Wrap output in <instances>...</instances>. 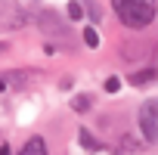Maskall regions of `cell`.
Segmentation results:
<instances>
[{"label":"cell","instance_id":"obj_1","mask_svg":"<svg viewBox=\"0 0 158 155\" xmlns=\"http://www.w3.org/2000/svg\"><path fill=\"white\" fill-rule=\"evenodd\" d=\"M112 6L124 28L143 31L155 22V0H112Z\"/></svg>","mask_w":158,"mask_h":155},{"label":"cell","instance_id":"obj_2","mask_svg":"<svg viewBox=\"0 0 158 155\" xmlns=\"http://www.w3.org/2000/svg\"><path fill=\"white\" fill-rule=\"evenodd\" d=\"M28 10L19 3V0H0V34L10 31H22L28 25Z\"/></svg>","mask_w":158,"mask_h":155},{"label":"cell","instance_id":"obj_3","mask_svg":"<svg viewBox=\"0 0 158 155\" xmlns=\"http://www.w3.org/2000/svg\"><path fill=\"white\" fill-rule=\"evenodd\" d=\"M136 118H139L136 124H139V130H143V140H146L149 146H155V140H158V103H155V99H146Z\"/></svg>","mask_w":158,"mask_h":155},{"label":"cell","instance_id":"obj_4","mask_svg":"<svg viewBox=\"0 0 158 155\" xmlns=\"http://www.w3.org/2000/svg\"><path fill=\"white\" fill-rule=\"evenodd\" d=\"M37 25L44 34H56V37H68V25L62 22V16L56 10H40L37 13Z\"/></svg>","mask_w":158,"mask_h":155},{"label":"cell","instance_id":"obj_5","mask_svg":"<svg viewBox=\"0 0 158 155\" xmlns=\"http://www.w3.org/2000/svg\"><path fill=\"white\" fill-rule=\"evenodd\" d=\"M19 155H50V146H47V140H44L40 133H34V136H28V143L19 149Z\"/></svg>","mask_w":158,"mask_h":155},{"label":"cell","instance_id":"obj_6","mask_svg":"<svg viewBox=\"0 0 158 155\" xmlns=\"http://www.w3.org/2000/svg\"><path fill=\"white\" fill-rule=\"evenodd\" d=\"M77 143H81V149H87V152H102V143L87 130V127H81L77 130Z\"/></svg>","mask_w":158,"mask_h":155},{"label":"cell","instance_id":"obj_7","mask_svg":"<svg viewBox=\"0 0 158 155\" xmlns=\"http://www.w3.org/2000/svg\"><path fill=\"white\" fill-rule=\"evenodd\" d=\"M3 81H6V87H13V90H22V87H28V71H19V68H13V71H6V74H3Z\"/></svg>","mask_w":158,"mask_h":155},{"label":"cell","instance_id":"obj_8","mask_svg":"<svg viewBox=\"0 0 158 155\" xmlns=\"http://www.w3.org/2000/svg\"><path fill=\"white\" fill-rule=\"evenodd\" d=\"M152 81H155V68H152V65L130 74V84H133V87H146V84H152Z\"/></svg>","mask_w":158,"mask_h":155},{"label":"cell","instance_id":"obj_9","mask_svg":"<svg viewBox=\"0 0 158 155\" xmlns=\"http://www.w3.org/2000/svg\"><path fill=\"white\" fill-rule=\"evenodd\" d=\"M71 109H74V112H81V115L90 112V109H93V93H77V96L71 99Z\"/></svg>","mask_w":158,"mask_h":155},{"label":"cell","instance_id":"obj_10","mask_svg":"<svg viewBox=\"0 0 158 155\" xmlns=\"http://www.w3.org/2000/svg\"><path fill=\"white\" fill-rule=\"evenodd\" d=\"M121 146H124V152H127V155H133V152H139V149H146V146H143L139 140H133L130 133H124V136H121Z\"/></svg>","mask_w":158,"mask_h":155},{"label":"cell","instance_id":"obj_11","mask_svg":"<svg viewBox=\"0 0 158 155\" xmlns=\"http://www.w3.org/2000/svg\"><path fill=\"white\" fill-rule=\"evenodd\" d=\"M68 19H71V22H81V19H84V6H81V0H71V3H68Z\"/></svg>","mask_w":158,"mask_h":155},{"label":"cell","instance_id":"obj_12","mask_svg":"<svg viewBox=\"0 0 158 155\" xmlns=\"http://www.w3.org/2000/svg\"><path fill=\"white\" fill-rule=\"evenodd\" d=\"M84 44H87L90 50H96V47H99V31H96V28H84Z\"/></svg>","mask_w":158,"mask_h":155},{"label":"cell","instance_id":"obj_13","mask_svg":"<svg viewBox=\"0 0 158 155\" xmlns=\"http://www.w3.org/2000/svg\"><path fill=\"white\" fill-rule=\"evenodd\" d=\"M81 6H84V13H87V16H90L93 22H99V19H102V10H99V6L93 3V0H87V3H81Z\"/></svg>","mask_w":158,"mask_h":155},{"label":"cell","instance_id":"obj_14","mask_svg":"<svg viewBox=\"0 0 158 155\" xmlns=\"http://www.w3.org/2000/svg\"><path fill=\"white\" fill-rule=\"evenodd\" d=\"M102 87H106V93H118V90H121V78H118V74L106 78V84H102Z\"/></svg>","mask_w":158,"mask_h":155},{"label":"cell","instance_id":"obj_15","mask_svg":"<svg viewBox=\"0 0 158 155\" xmlns=\"http://www.w3.org/2000/svg\"><path fill=\"white\" fill-rule=\"evenodd\" d=\"M0 155H13V149H10V143H0Z\"/></svg>","mask_w":158,"mask_h":155},{"label":"cell","instance_id":"obj_16","mask_svg":"<svg viewBox=\"0 0 158 155\" xmlns=\"http://www.w3.org/2000/svg\"><path fill=\"white\" fill-rule=\"evenodd\" d=\"M6 50H10V44H6V40H0V53H6Z\"/></svg>","mask_w":158,"mask_h":155},{"label":"cell","instance_id":"obj_17","mask_svg":"<svg viewBox=\"0 0 158 155\" xmlns=\"http://www.w3.org/2000/svg\"><path fill=\"white\" fill-rule=\"evenodd\" d=\"M0 90H6V81H3V74H0Z\"/></svg>","mask_w":158,"mask_h":155}]
</instances>
